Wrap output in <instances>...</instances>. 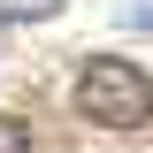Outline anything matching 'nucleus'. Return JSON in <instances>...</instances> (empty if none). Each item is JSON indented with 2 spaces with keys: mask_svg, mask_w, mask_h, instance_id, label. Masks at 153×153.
<instances>
[{
  "mask_svg": "<svg viewBox=\"0 0 153 153\" xmlns=\"http://www.w3.org/2000/svg\"><path fill=\"white\" fill-rule=\"evenodd\" d=\"M76 115L92 130H146L153 123V76L138 69L130 54H92L76 69Z\"/></svg>",
  "mask_w": 153,
  "mask_h": 153,
  "instance_id": "f257e3e1",
  "label": "nucleus"
},
{
  "mask_svg": "<svg viewBox=\"0 0 153 153\" xmlns=\"http://www.w3.org/2000/svg\"><path fill=\"white\" fill-rule=\"evenodd\" d=\"M69 0H0V23H54Z\"/></svg>",
  "mask_w": 153,
  "mask_h": 153,
  "instance_id": "f03ea898",
  "label": "nucleus"
},
{
  "mask_svg": "<svg viewBox=\"0 0 153 153\" xmlns=\"http://www.w3.org/2000/svg\"><path fill=\"white\" fill-rule=\"evenodd\" d=\"M0 153H46V138H38L23 115H0Z\"/></svg>",
  "mask_w": 153,
  "mask_h": 153,
  "instance_id": "7ed1b4c3",
  "label": "nucleus"
},
{
  "mask_svg": "<svg viewBox=\"0 0 153 153\" xmlns=\"http://www.w3.org/2000/svg\"><path fill=\"white\" fill-rule=\"evenodd\" d=\"M130 23H138V31H153V8H130Z\"/></svg>",
  "mask_w": 153,
  "mask_h": 153,
  "instance_id": "20e7f679",
  "label": "nucleus"
}]
</instances>
